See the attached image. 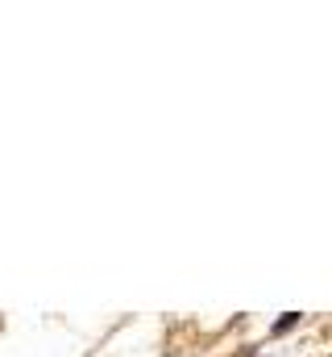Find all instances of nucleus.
<instances>
[{
  "label": "nucleus",
  "instance_id": "obj_1",
  "mask_svg": "<svg viewBox=\"0 0 332 357\" xmlns=\"http://www.w3.org/2000/svg\"><path fill=\"white\" fill-rule=\"evenodd\" d=\"M295 324H299V312H283V320L274 324V337H283V333H291Z\"/></svg>",
  "mask_w": 332,
  "mask_h": 357
}]
</instances>
